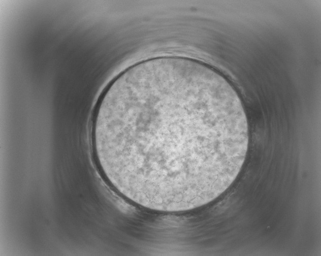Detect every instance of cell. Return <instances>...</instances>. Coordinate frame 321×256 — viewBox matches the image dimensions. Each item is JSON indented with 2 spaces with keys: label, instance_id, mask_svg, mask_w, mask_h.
Listing matches in <instances>:
<instances>
[{
  "label": "cell",
  "instance_id": "obj_1",
  "mask_svg": "<svg viewBox=\"0 0 321 256\" xmlns=\"http://www.w3.org/2000/svg\"><path fill=\"white\" fill-rule=\"evenodd\" d=\"M91 132L106 180L131 201L166 212L219 197L240 173L249 143L231 85L180 57L146 60L119 75L98 104Z\"/></svg>",
  "mask_w": 321,
  "mask_h": 256
}]
</instances>
